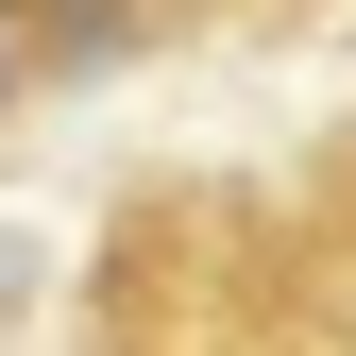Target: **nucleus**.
<instances>
[{"mask_svg": "<svg viewBox=\"0 0 356 356\" xmlns=\"http://www.w3.org/2000/svg\"><path fill=\"white\" fill-rule=\"evenodd\" d=\"M0 68H17V17H0Z\"/></svg>", "mask_w": 356, "mask_h": 356, "instance_id": "f257e3e1", "label": "nucleus"}]
</instances>
